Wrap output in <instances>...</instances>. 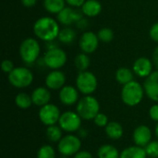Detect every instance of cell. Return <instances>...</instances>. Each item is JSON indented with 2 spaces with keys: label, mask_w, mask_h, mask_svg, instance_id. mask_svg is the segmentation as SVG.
I'll list each match as a JSON object with an SVG mask.
<instances>
[{
  "label": "cell",
  "mask_w": 158,
  "mask_h": 158,
  "mask_svg": "<svg viewBox=\"0 0 158 158\" xmlns=\"http://www.w3.org/2000/svg\"><path fill=\"white\" fill-rule=\"evenodd\" d=\"M65 0H44V7L50 14L57 15L66 7Z\"/></svg>",
  "instance_id": "obj_25"
},
{
  "label": "cell",
  "mask_w": 158,
  "mask_h": 158,
  "mask_svg": "<svg viewBox=\"0 0 158 158\" xmlns=\"http://www.w3.org/2000/svg\"><path fill=\"white\" fill-rule=\"evenodd\" d=\"M75 39H76V31L69 26H65L63 29H61L57 37L58 42L66 45L72 44Z\"/></svg>",
  "instance_id": "obj_23"
},
{
  "label": "cell",
  "mask_w": 158,
  "mask_h": 158,
  "mask_svg": "<svg viewBox=\"0 0 158 158\" xmlns=\"http://www.w3.org/2000/svg\"><path fill=\"white\" fill-rule=\"evenodd\" d=\"M120 152L111 144H103L97 150L98 158H119Z\"/></svg>",
  "instance_id": "obj_24"
},
{
  "label": "cell",
  "mask_w": 158,
  "mask_h": 158,
  "mask_svg": "<svg viewBox=\"0 0 158 158\" xmlns=\"http://www.w3.org/2000/svg\"><path fill=\"white\" fill-rule=\"evenodd\" d=\"M45 47L47 50H52V49H56L58 47L57 43L56 42V40L54 41H49V42H45Z\"/></svg>",
  "instance_id": "obj_41"
},
{
  "label": "cell",
  "mask_w": 158,
  "mask_h": 158,
  "mask_svg": "<svg viewBox=\"0 0 158 158\" xmlns=\"http://www.w3.org/2000/svg\"><path fill=\"white\" fill-rule=\"evenodd\" d=\"M149 117L150 118L155 121V122H158V103L153 105L150 109H149Z\"/></svg>",
  "instance_id": "obj_34"
},
{
  "label": "cell",
  "mask_w": 158,
  "mask_h": 158,
  "mask_svg": "<svg viewBox=\"0 0 158 158\" xmlns=\"http://www.w3.org/2000/svg\"><path fill=\"white\" fill-rule=\"evenodd\" d=\"M149 35L154 42L158 44V22H156L155 24H153V26L150 28Z\"/></svg>",
  "instance_id": "obj_35"
},
{
  "label": "cell",
  "mask_w": 158,
  "mask_h": 158,
  "mask_svg": "<svg viewBox=\"0 0 158 158\" xmlns=\"http://www.w3.org/2000/svg\"><path fill=\"white\" fill-rule=\"evenodd\" d=\"M148 157L158 158V140L151 141L145 147H144Z\"/></svg>",
  "instance_id": "obj_31"
},
{
  "label": "cell",
  "mask_w": 158,
  "mask_h": 158,
  "mask_svg": "<svg viewBox=\"0 0 158 158\" xmlns=\"http://www.w3.org/2000/svg\"><path fill=\"white\" fill-rule=\"evenodd\" d=\"M7 80L13 87L24 89L32 83L33 74L31 70L26 67H17L7 74Z\"/></svg>",
  "instance_id": "obj_5"
},
{
  "label": "cell",
  "mask_w": 158,
  "mask_h": 158,
  "mask_svg": "<svg viewBox=\"0 0 158 158\" xmlns=\"http://www.w3.org/2000/svg\"><path fill=\"white\" fill-rule=\"evenodd\" d=\"M83 16L84 15L81 10H79L72 6H66L56 15V20L59 22V24H62L64 26H70L83 18Z\"/></svg>",
  "instance_id": "obj_12"
},
{
  "label": "cell",
  "mask_w": 158,
  "mask_h": 158,
  "mask_svg": "<svg viewBox=\"0 0 158 158\" xmlns=\"http://www.w3.org/2000/svg\"><path fill=\"white\" fill-rule=\"evenodd\" d=\"M43 59L45 67H47L52 70H55V69H60L65 66L68 60V56L63 49L57 47L56 49L47 50Z\"/></svg>",
  "instance_id": "obj_9"
},
{
  "label": "cell",
  "mask_w": 158,
  "mask_h": 158,
  "mask_svg": "<svg viewBox=\"0 0 158 158\" xmlns=\"http://www.w3.org/2000/svg\"><path fill=\"white\" fill-rule=\"evenodd\" d=\"M109 122L108 117L105 114V113H98L96 115V117L94 118V123L99 127V128H105Z\"/></svg>",
  "instance_id": "obj_32"
},
{
  "label": "cell",
  "mask_w": 158,
  "mask_h": 158,
  "mask_svg": "<svg viewBox=\"0 0 158 158\" xmlns=\"http://www.w3.org/2000/svg\"><path fill=\"white\" fill-rule=\"evenodd\" d=\"M148 156L143 147L138 145L129 146L120 152L119 158H147Z\"/></svg>",
  "instance_id": "obj_21"
},
{
  "label": "cell",
  "mask_w": 158,
  "mask_h": 158,
  "mask_svg": "<svg viewBox=\"0 0 158 158\" xmlns=\"http://www.w3.org/2000/svg\"><path fill=\"white\" fill-rule=\"evenodd\" d=\"M145 92L143 85L137 81H132L122 86L120 96L122 102L128 106H136L143 101Z\"/></svg>",
  "instance_id": "obj_2"
},
{
  "label": "cell",
  "mask_w": 158,
  "mask_h": 158,
  "mask_svg": "<svg viewBox=\"0 0 158 158\" xmlns=\"http://www.w3.org/2000/svg\"><path fill=\"white\" fill-rule=\"evenodd\" d=\"M152 131L146 125H139L132 133V141L135 145L145 147L152 141Z\"/></svg>",
  "instance_id": "obj_16"
},
{
  "label": "cell",
  "mask_w": 158,
  "mask_h": 158,
  "mask_svg": "<svg viewBox=\"0 0 158 158\" xmlns=\"http://www.w3.org/2000/svg\"><path fill=\"white\" fill-rule=\"evenodd\" d=\"M90 64H91V60L88 54H85L83 52L78 54L74 58V65L80 72L88 70Z\"/></svg>",
  "instance_id": "obj_27"
},
{
  "label": "cell",
  "mask_w": 158,
  "mask_h": 158,
  "mask_svg": "<svg viewBox=\"0 0 158 158\" xmlns=\"http://www.w3.org/2000/svg\"><path fill=\"white\" fill-rule=\"evenodd\" d=\"M32 30L34 35L45 43L56 40L61 29L56 19L51 17H42L34 22Z\"/></svg>",
  "instance_id": "obj_1"
},
{
  "label": "cell",
  "mask_w": 158,
  "mask_h": 158,
  "mask_svg": "<svg viewBox=\"0 0 158 158\" xmlns=\"http://www.w3.org/2000/svg\"><path fill=\"white\" fill-rule=\"evenodd\" d=\"M73 158H94L93 155L85 150H81L80 152H78L74 156H72Z\"/></svg>",
  "instance_id": "obj_38"
},
{
  "label": "cell",
  "mask_w": 158,
  "mask_h": 158,
  "mask_svg": "<svg viewBox=\"0 0 158 158\" xmlns=\"http://www.w3.org/2000/svg\"><path fill=\"white\" fill-rule=\"evenodd\" d=\"M63 131L62 129L59 127V125H52V126H48L46 128V131H45V135H46V138L47 140L50 142V143H57L63 137V134H62Z\"/></svg>",
  "instance_id": "obj_26"
},
{
  "label": "cell",
  "mask_w": 158,
  "mask_h": 158,
  "mask_svg": "<svg viewBox=\"0 0 158 158\" xmlns=\"http://www.w3.org/2000/svg\"><path fill=\"white\" fill-rule=\"evenodd\" d=\"M153 61L149 59L146 56H141L138 57L132 65V70L136 76L139 78H144L146 79L148 76L152 74L153 68H154Z\"/></svg>",
  "instance_id": "obj_13"
},
{
  "label": "cell",
  "mask_w": 158,
  "mask_h": 158,
  "mask_svg": "<svg viewBox=\"0 0 158 158\" xmlns=\"http://www.w3.org/2000/svg\"><path fill=\"white\" fill-rule=\"evenodd\" d=\"M78 136L82 140V139H84V138H86L87 136H88V131H87V129H85V128H81L78 131Z\"/></svg>",
  "instance_id": "obj_42"
},
{
  "label": "cell",
  "mask_w": 158,
  "mask_h": 158,
  "mask_svg": "<svg viewBox=\"0 0 158 158\" xmlns=\"http://www.w3.org/2000/svg\"><path fill=\"white\" fill-rule=\"evenodd\" d=\"M15 104L20 109H28L31 106V105H33L31 95L26 93H19L15 97Z\"/></svg>",
  "instance_id": "obj_28"
},
{
  "label": "cell",
  "mask_w": 158,
  "mask_h": 158,
  "mask_svg": "<svg viewBox=\"0 0 158 158\" xmlns=\"http://www.w3.org/2000/svg\"><path fill=\"white\" fill-rule=\"evenodd\" d=\"M97 36L99 41L102 43H110L114 39V31L112 29L108 27H105L99 30L97 32Z\"/></svg>",
  "instance_id": "obj_30"
},
{
  "label": "cell",
  "mask_w": 158,
  "mask_h": 158,
  "mask_svg": "<svg viewBox=\"0 0 158 158\" xmlns=\"http://www.w3.org/2000/svg\"><path fill=\"white\" fill-rule=\"evenodd\" d=\"M76 112L83 120H94L100 113L99 101L93 95H84L76 104Z\"/></svg>",
  "instance_id": "obj_4"
},
{
  "label": "cell",
  "mask_w": 158,
  "mask_h": 158,
  "mask_svg": "<svg viewBox=\"0 0 158 158\" xmlns=\"http://www.w3.org/2000/svg\"><path fill=\"white\" fill-rule=\"evenodd\" d=\"M61 112L59 107L55 104H47L39 109L38 117L40 121L46 127L58 124Z\"/></svg>",
  "instance_id": "obj_10"
},
{
  "label": "cell",
  "mask_w": 158,
  "mask_h": 158,
  "mask_svg": "<svg viewBox=\"0 0 158 158\" xmlns=\"http://www.w3.org/2000/svg\"><path fill=\"white\" fill-rule=\"evenodd\" d=\"M143 88L148 98L155 103H158V69L153 71L152 74L145 79Z\"/></svg>",
  "instance_id": "obj_17"
},
{
  "label": "cell",
  "mask_w": 158,
  "mask_h": 158,
  "mask_svg": "<svg viewBox=\"0 0 158 158\" xmlns=\"http://www.w3.org/2000/svg\"><path fill=\"white\" fill-rule=\"evenodd\" d=\"M51 90H49L46 86H40L35 88L32 93H31V99H32V103L34 106L42 107L47 104L50 103L51 100Z\"/></svg>",
  "instance_id": "obj_18"
},
{
  "label": "cell",
  "mask_w": 158,
  "mask_h": 158,
  "mask_svg": "<svg viewBox=\"0 0 158 158\" xmlns=\"http://www.w3.org/2000/svg\"><path fill=\"white\" fill-rule=\"evenodd\" d=\"M65 1L69 6L77 8V7H81V6L84 4L86 0H65Z\"/></svg>",
  "instance_id": "obj_37"
},
{
  "label": "cell",
  "mask_w": 158,
  "mask_h": 158,
  "mask_svg": "<svg viewBox=\"0 0 158 158\" xmlns=\"http://www.w3.org/2000/svg\"><path fill=\"white\" fill-rule=\"evenodd\" d=\"M98 81L96 76L89 71L79 72L76 78V87L79 92L83 95H92L97 89Z\"/></svg>",
  "instance_id": "obj_6"
},
{
  "label": "cell",
  "mask_w": 158,
  "mask_h": 158,
  "mask_svg": "<svg viewBox=\"0 0 158 158\" xmlns=\"http://www.w3.org/2000/svg\"><path fill=\"white\" fill-rule=\"evenodd\" d=\"M1 69H2V70H3L5 73L9 74V73L15 69V66H14L13 61H11L10 59H5V60L2 61Z\"/></svg>",
  "instance_id": "obj_33"
},
{
  "label": "cell",
  "mask_w": 158,
  "mask_h": 158,
  "mask_svg": "<svg viewBox=\"0 0 158 158\" xmlns=\"http://www.w3.org/2000/svg\"><path fill=\"white\" fill-rule=\"evenodd\" d=\"M105 132L107 138L113 141H118L123 137L124 129L120 123L117 121H109L108 124L105 127Z\"/></svg>",
  "instance_id": "obj_20"
},
{
  "label": "cell",
  "mask_w": 158,
  "mask_h": 158,
  "mask_svg": "<svg viewBox=\"0 0 158 158\" xmlns=\"http://www.w3.org/2000/svg\"><path fill=\"white\" fill-rule=\"evenodd\" d=\"M66 75L60 69L50 71L45 77V86L52 91H59L66 84Z\"/></svg>",
  "instance_id": "obj_15"
},
{
  "label": "cell",
  "mask_w": 158,
  "mask_h": 158,
  "mask_svg": "<svg viewBox=\"0 0 158 158\" xmlns=\"http://www.w3.org/2000/svg\"><path fill=\"white\" fill-rule=\"evenodd\" d=\"M152 61H153V64L154 66L156 67V69H158V45L155 48L154 52H153V55H152Z\"/></svg>",
  "instance_id": "obj_39"
},
{
  "label": "cell",
  "mask_w": 158,
  "mask_h": 158,
  "mask_svg": "<svg viewBox=\"0 0 158 158\" xmlns=\"http://www.w3.org/2000/svg\"><path fill=\"white\" fill-rule=\"evenodd\" d=\"M155 135H156V137L157 138L158 140V122L156 123V127H155Z\"/></svg>",
  "instance_id": "obj_43"
},
{
  "label": "cell",
  "mask_w": 158,
  "mask_h": 158,
  "mask_svg": "<svg viewBox=\"0 0 158 158\" xmlns=\"http://www.w3.org/2000/svg\"><path fill=\"white\" fill-rule=\"evenodd\" d=\"M22 6H24L25 7L31 8L32 6H34L37 3V0H20Z\"/></svg>",
  "instance_id": "obj_40"
},
{
  "label": "cell",
  "mask_w": 158,
  "mask_h": 158,
  "mask_svg": "<svg viewBox=\"0 0 158 158\" xmlns=\"http://www.w3.org/2000/svg\"><path fill=\"white\" fill-rule=\"evenodd\" d=\"M99 42V38L96 33L91 31H85L79 40V47L81 52L90 55L97 50Z\"/></svg>",
  "instance_id": "obj_11"
},
{
  "label": "cell",
  "mask_w": 158,
  "mask_h": 158,
  "mask_svg": "<svg viewBox=\"0 0 158 158\" xmlns=\"http://www.w3.org/2000/svg\"><path fill=\"white\" fill-rule=\"evenodd\" d=\"M82 118L75 111H65L61 114L58 125L63 131L68 133L77 132L81 128Z\"/></svg>",
  "instance_id": "obj_8"
},
{
  "label": "cell",
  "mask_w": 158,
  "mask_h": 158,
  "mask_svg": "<svg viewBox=\"0 0 158 158\" xmlns=\"http://www.w3.org/2000/svg\"><path fill=\"white\" fill-rule=\"evenodd\" d=\"M75 24H76V27L78 29H80V30H86L89 27V25H90L89 20L86 18H84V17L81 18L80 20H78Z\"/></svg>",
  "instance_id": "obj_36"
},
{
  "label": "cell",
  "mask_w": 158,
  "mask_h": 158,
  "mask_svg": "<svg viewBox=\"0 0 158 158\" xmlns=\"http://www.w3.org/2000/svg\"><path fill=\"white\" fill-rule=\"evenodd\" d=\"M81 150V139L71 133L65 135L57 143V151L61 156L68 157L74 156Z\"/></svg>",
  "instance_id": "obj_7"
},
{
  "label": "cell",
  "mask_w": 158,
  "mask_h": 158,
  "mask_svg": "<svg viewBox=\"0 0 158 158\" xmlns=\"http://www.w3.org/2000/svg\"><path fill=\"white\" fill-rule=\"evenodd\" d=\"M58 158H69L68 156H61L60 157H58Z\"/></svg>",
  "instance_id": "obj_44"
},
{
  "label": "cell",
  "mask_w": 158,
  "mask_h": 158,
  "mask_svg": "<svg viewBox=\"0 0 158 158\" xmlns=\"http://www.w3.org/2000/svg\"><path fill=\"white\" fill-rule=\"evenodd\" d=\"M134 72L132 69H130L128 68H119L117 69L115 73V79L118 83L121 84L122 86L132 81L134 78Z\"/></svg>",
  "instance_id": "obj_22"
},
{
  "label": "cell",
  "mask_w": 158,
  "mask_h": 158,
  "mask_svg": "<svg viewBox=\"0 0 158 158\" xmlns=\"http://www.w3.org/2000/svg\"><path fill=\"white\" fill-rule=\"evenodd\" d=\"M36 158H56V150L50 144H44L37 151Z\"/></svg>",
  "instance_id": "obj_29"
},
{
  "label": "cell",
  "mask_w": 158,
  "mask_h": 158,
  "mask_svg": "<svg viewBox=\"0 0 158 158\" xmlns=\"http://www.w3.org/2000/svg\"><path fill=\"white\" fill-rule=\"evenodd\" d=\"M81 10L85 17L94 18L102 12V4L98 0H86Z\"/></svg>",
  "instance_id": "obj_19"
},
{
  "label": "cell",
  "mask_w": 158,
  "mask_h": 158,
  "mask_svg": "<svg viewBox=\"0 0 158 158\" xmlns=\"http://www.w3.org/2000/svg\"><path fill=\"white\" fill-rule=\"evenodd\" d=\"M19 54L21 60L27 65L31 66L36 63L41 54V46L39 42L35 38L24 39L19 48Z\"/></svg>",
  "instance_id": "obj_3"
},
{
  "label": "cell",
  "mask_w": 158,
  "mask_h": 158,
  "mask_svg": "<svg viewBox=\"0 0 158 158\" xmlns=\"http://www.w3.org/2000/svg\"><path fill=\"white\" fill-rule=\"evenodd\" d=\"M58 98L62 105L70 106L79 102L80 92L77 87H74L72 85H65L59 90Z\"/></svg>",
  "instance_id": "obj_14"
}]
</instances>
